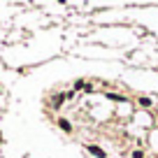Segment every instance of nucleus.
I'll return each mask as SVG.
<instances>
[{
  "label": "nucleus",
  "instance_id": "nucleus-2",
  "mask_svg": "<svg viewBox=\"0 0 158 158\" xmlns=\"http://www.w3.org/2000/svg\"><path fill=\"white\" fill-rule=\"evenodd\" d=\"M58 123H60V128H63V130H65V133H70V130H72V126H70V123H68V121H65V118H60Z\"/></svg>",
  "mask_w": 158,
  "mask_h": 158
},
{
  "label": "nucleus",
  "instance_id": "nucleus-1",
  "mask_svg": "<svg viewBox=\"0 0 158 158\" xmlns=\"http://www.w3.org/2000/svg\"><path fill=\"white\" fill-rule=\"evenodd\" d=\"M89 151L93 153V156H98V158H105V156H107V153H105L100 147H89Z\"/></svg>",
  "mask_w": 158,
  "mask_h": 158
},
{
  "label": "nucleus",
  "instance_id": "nucleus-3",
  "mask_svg": "<svg viewBox=\"0 0 158 158\" xmlns=\"http://www.w3.org/2000/svg\"><path fill=\"white\" fill-rule=\"evenodd\" d=\"M139 105H142V107H149V105H151V100H149V98H139Z\"/></svg>",
  "mask_w": 158,
  "mask_h": 158
}]
</instances>
